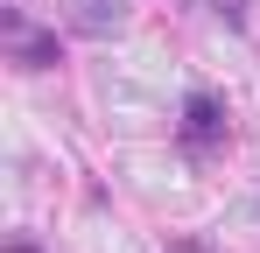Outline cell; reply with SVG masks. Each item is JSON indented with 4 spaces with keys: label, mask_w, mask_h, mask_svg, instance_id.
I'll return each instance as SVG.
<instances>
[{
    "label": "cell",
    "mask_w": 260,
    "mask_h": 253,
    "mask_svg": "<svg viewBox=\"0 0 260 253\" xmlns=\"http://www.w3.org/2000/svg\"><path fill=\"white\" fill-rule=\"evenodd\" d=\"M218 134H225L218 99H211V91H190V99H183V141H190V148H211Z\"/></svg>",
    "instance_id": "6da1fadb"
},
{
    "label": "cell",
    "mask_w": 260,
    "mask_h": 253,
    "mask_svg": "<svg viewBox=\"0 0 260 253\" xmlns=\"http://www.w3.org/2000/svg\"><path fill=\"white\" fill-rule=\"evenodd\" d=\"M120 14H127V0H85V28H120Z\"/></svg>",
    "instance_id": "7a4b0ae2"
},
{
    "label": "cell",
    "mask_w": 260,
    "mask_h": 253,
    "mask_svg": "<svg viewBox=\"0 0 260 253\" xmlns=\"http://www.w3.org/2000/svg\"><path fill=\"white\" fill-rule=\"evenodd\" d=\"M21 64H28V71L56 64V36H21Z\"/></svg>",
    "instance_id": "3957f363"
},
{
    "label": "cell",
    "mask_w": 260,
    "mask_h": 253,
    "mask_svg": "<svg viewBox=\"0 0 260 253\" xmlns=\"http://www.w3.org/2000/svg\"><path fill=\"white\" fill-rule=\"evenodd\" d=\"M14 253H36V246H14Z\"/></svg>",
    "instance_id": "277c9868"
}]
</instances>
